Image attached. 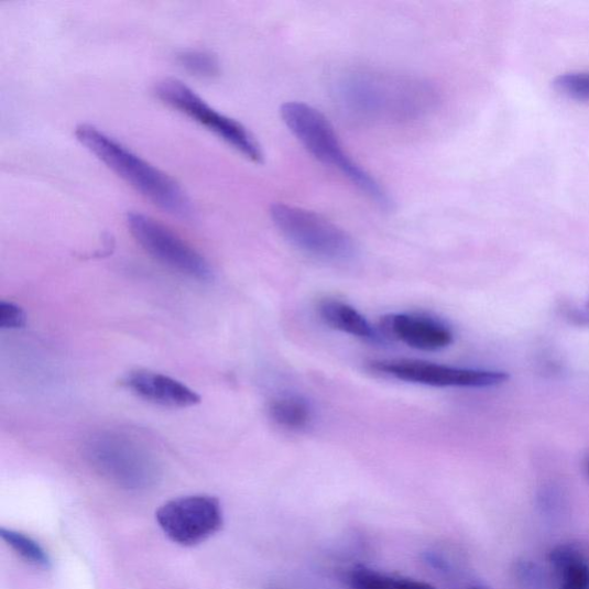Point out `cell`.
I'll use <instances>...</instances> for the list:
<instances>
[{
	"mask_svg": "<svg viewBox=\"0 0 589 589\" xmlns=\"http://www.w3.org/2000/svg\"><path fill=\"white\" fill-rule=\"evenodd\" d=\"M471 589H482V588L473 587V588H471Z\"/></svg>",
	"mask_w": 589,
	"mask_h": 589,
	"instance_id": "7402d4cb",
	"label": "cell"
},
{
	"mask_svg": "<svg viewBox=\"0 0 589 589\" xmlns=\"http://www.w3.org/2000/svg\"><path fill=\"white\" fill-rule=\"evenodd\" d=\"M586 309H587V310H586V318H588V320H589V302H588V304H587Z\"/></svg>",
	"mask_w": 589,
	"mask_h": 589,
	"instance_id": "44dd1931",
	"label": "cell"
},
{
	"mask_svg": "<svg viewBox=\"0 0 589 589\" xmlns=\"http://www.w3.org/2000/svg\"><path fill=\"white\" fill-rule=\"evenodd\" d=\"M588 472H589V463H588Z\"/></svg>",
	"mask_w": 589,
	"mask_h": 589,
	"instance_id": "603a6c76",
	"label": "cell"
},
{
	"mask_svg": "<svg viewBox=\"0 0 589 589\" xmlns=\"http://www.w3.org/2000/svg\"><path fill=\"white\" fill-rule=\"evenodd\" d=\"M156 520L168 539L192 547L207 542L221 528L222 510L214 497H183L163 504Z\"/></svg>",
	"mask_w": 589,
	"mask_h": 589,
	"instance_id": "ba28073f",
	"label": "cell"
},
{
	"mask_svg": "<svg viewBox=\"0 0 589 589\" xmlns=\"http://www.w3.org/2000/svg\"><path fill=\"white\" fill-rule=\"evenodd\" d=\"M370 367L378 373L432 388L490 389L509 380V374L501 371L460 369L414 360L377 361Z\"/></svg>",
	"mask_w": 589,
	"mask_h": 589,
	"instance_id": "9c48e42d",
	"label": "cell"
},
{
	"mask_svg": "<svg viewBox=\"0 0 589 589\" xmlns=\"http://www.w3.org/2000/svg\"><path fill=\"white\" fill-rule=\"evenodd\" d=\"M281 117L291 133L310 155L324 165L340 172L381 208L391 209L393 201L389 193L348 155L335 127L320 111L302 101H288L281 108Z\"/></svg>",
	"mask_w": 589,
	"mask_h": 589,
	"instance_id": "3957f363",
	"label": "cell"
},
{
	"mask_svg": "<svg viewBox=\"0 0 589 589\" xmlns=\"http://www.w3.org/2000/svg\"><path fill=\"white\" fill-rule=\"evenodd\" d=\"M155 95L164 105L208 128L252 163H263V149L247 128L239 121L216 111L184 83L165 79L156 85Z\"/></svg>",
	"mask_w": 589,
	"mask_h": 589,
	"instance_id": "8992f818",
	"label": "cell"
},
{
	"mask_svg": "<svg viewBox=\"0 0 589 589\" xmlns=\"http://www.w3.org/2000/svg\"><path fill=\"white\" fill-rule=\"evenodd\" d=\"M0 536L18 556L30 563L31 566L41 569L50 567L47 554L31 536L6 528L0 530Z\"/></svg>",
	"mask_w": 589,
	"mask_h": 589,
	"instance_id": "9a60e30c",
	"label": "cell"
},
{
	"mask_svg": "<svg viewBox=\"0 0 589 589\" xmlns=\"http://www.w3.org/2000/svg\"><path fill=\"white\" fill-rule=\"evenodd\" d=\"M271 218L292 246L326 263H348L356 258L357 247L345 229L319 214L295 205L277 203Z\"/></svg>",
	"mask_w": 589,
	"mask_h": 589,
	"instance_id": "277c9868",
	"label": "cell"
},
{
	"mask_svg": "<svg viewBox=\"0 0 589 589\" xmlns=\"http://www.w3.org/2000/svg\"><path fill=\"white\" fill-rule=\"evenodd\" d=\"M553 86L557 92L578 101H589V70L558 75Z\"/></svg>",
	"mask_w": 589,
	"mask_h": 589,
	"instance_id": "e0dca14e",
	"label": "cell"
},
{
	"mask_svg": "<svg viewBox=\"0 0 589 589\" xmlns=\"http://www.w3.org/2000/svg\"><path fill=\"white\" fill-rule=\"evenodd\" d=\"M177 63L200 78H214L220 72L218 59L207 51L185 50L177 55Z\"/></svg>",
	"mask_w": 589,
	"mask_h": 589,
	"instance_id": "2e32d148",
	"label": "cell"
},
{
	"mask_svg": "<svg viewBox=\"0 0 589 589\" xmlns=\"http://www.w3.org/2000/svg\"><path fill=\"white\" fill-rule=\"evenodd\" d=\"M395 589H437L434 586L408 578H394Z\"/></svg>",
	"mask_w": 589,
	"mask_h": 589,
	"instance_id": "ffe728a7",
	"label": "cell"
},
{
	"mask_svg": "<svg viewBox=\"0 0 589 589\" xmlns=\"http://www.w3.org/2000/svg\"><path fill=\"white\" fill-rule=\"evenodd\" d=\"M269 414L276 425L292 430L303 429L313 421L310 404L295 395L274 399L270 403Z\"/></svg>",
	"mask_w": 589,
	"mask_h": 589,
	"instance_id": "5bb4252c",
	"label": "cell"
},
{
	"mask_svg": "<svg viewBox=\"0 0 589 589\" xmlns=\"http://www.w3.org/2000/svg\"><path fill=\"white\" fill-rule=\"evenodd\" d=\"M380 326L386 338L417 350L438 351L454 341L445 323L424 315L392 314L383 317Z\"/></svg>",
	"mask_w": 589,
	"mask_h": 589,
	"instance_id": "30bf717a",
	"label": "cell"
},
{
	"mask_svg": "<svg viewBox=\"0 0 589 589\" xmlns=\"http://www.w3.org/2000/svg\"><path fill=\"white\" fill-rule=\"evenodd\" d=\"M25 314L21 307L12 302L0 303V327L18 329L25 326Z\"/></svg>",
	"mask_w": 589,
	"mask_h": 589,
	"instance_id": "d6986e66",
	"label": "cell"
},
{
	"mask_svg": "<svg viewBox=\"0 0 589 589\" xmlns=\"http://www.w3.org/2000/svg\"><path fill=\"white\" fill-rule=\"evenodd\" d=\"M75 137L128 185L167 214L188 218L193 207L186 192L171 176L91 124H80Z\"/></svg>",
	"mask_w": 589,
	"mask_h": 589,
	"instance_id": "7a4b0ae2",
	"label": "cell"
},
{
	"mask_svg": "<svg viewBox=\"0 0 589 589\" xmlns=\"http://www.w3.org/2000/svg\"><path fill=\"white\" fill-rule=\"evenodd\" d=\"M549 561L560 578L559 589H589V563L576 546H557Z\"/></svg>",
	"mask_w": 589,
	"mask_h": 589,
	"instance_id": "4fadbf2b",
	"label": "cell"
},
{
	"mask_svg": "<svg viewBox=\"0 0 589 589\" xmlns=\"http://www.w3.org/2000/svg\"><path fill=\"white\" fill-rule=\"evenodd\" d=\"M338 95L352 114L374 120H408L427 113L435 101L433 89L408 76L356 72L346 76Z\"/></svg>",
	"mask_w": 589,
	"mask_h": 589,
	"instance_id": "6da1fadb",
	"label": "cell"
},
{
	"mask_svg": "<svg viewBox=\"0 0 589 589\" xmlns=\"http://www.w3.org/2000/svg\"><path fill=\"white\" fill-rule=\"evenodd\" d=\"M349 583L352 589H395L394 578L364 567L351 570Z\"/></svg>",
	"mask_w": 589,
	"mask_h": 589,
	"instance_id": "ac0fdd59",
	"label": "cell"
},
{
	"mask_svg": "<svg viewBox=\"0 0 589 589\" xmlns=\"http://www.w3.org/2000/svg\"><path fill=\"white\" fill-rule=\"evenodd\" d=\"M121 385L140 399L162 406L189 407L200 403L195 391L159 372L133 371L123 377Z\"/></svg>",
	"mask_w": 589,
	"mask_h": 589,
	"instance_id": "8fae6325",
	"label": "cell"
},
{
	"mask_svg": "<svg viewBox=\"0 0 589 589\" xmlns=\"http://www.w3.org/2000/svg\"><path fill=\"white\" fill-rule=\"evenodd\" d=\"M90 465L126 490H144L159 478L155 458L137 441L117 433H99L86 446Z\"/></svg>",
	"mask_w": 589,
	"mask_h": 589,
	"instance_id": "5b68a950",
	"label": "cell"
},
{
	"mask_svg": "<svg viewBox=\"0 0 589 589\" xmlns=\"http://www.w3.org/2000/svg\"><path fill=\"white\" fill-rule=\"evenodd\" d=\"M127 225L133 238L151 258L192 279H212L214 271L208 261L160 221L132 212L127 216Z\"/></svg>",
	"mask_w": 589,
	"mask_h": 589,
	"instance_id": "52a82bcc",
	"label": "cell"
},
{
	"mask_svg": "<svg viewBox=\"0 0 589 589\" xmlns=\"http://www.w3.org/2000/svg\"><path fill=\"white\" fill-rule=\"evenodd\" d=\"M318 313L323 321L332 329L368 341L380 339L378 330L351 305L338 299H325L319 303Z\"/></svg>",
	"mask_w": 589,
	"mask_h": 589,
	"instance_id": "7c38bea8",
	"label": "cell"
}]
</instances>
